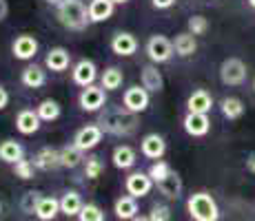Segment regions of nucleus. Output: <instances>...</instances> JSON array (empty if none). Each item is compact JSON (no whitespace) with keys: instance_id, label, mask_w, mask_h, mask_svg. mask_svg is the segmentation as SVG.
Wrapping results in <instances>:
<instances>
[{"instance_id":"obj_1","label":"nucleus","mask_w":255,"mask_h":221,"mask_svg":"<svg viewBox=\"0 0 255 221\" xmlns=\"http://www.w3.org/2000/svg\"><path fill=\"white\" fill-rule=\"evenodd\" d=\"M98 126H100L107 135L127 137V135L138 131L140 117H138V113L127 111L125 106H120V109H105V111H100Z\"/></svg>"},{"instance_id":"obj_2","label":"nucleus","mask_w":255,"mask_h":221,"mask_svg":"<svg viewBox=\"0 0 255 221\" xmlns=\"http://www.w3.org/2000/svg\"><path fill=\"white\" fill-rule=\"evenodd\" d=\"M56 18L62 27L71 29V31H82L91 24L89 4H85V0H62L56 7Z\"/></svg>"},{"instance_id":"obj_3","label":"nucleus","mask_w":255,"mask_h":221,"mask_svg":"<svg viewBox=\"0 0 255 221\" xmlns=\"http://www.w3.org/2000/svg\"><path fill=\"white\" fill-rule=\"evenodd\" d=\"M186 210L193 221H218L220 219V206L213 199V195L207 190L191 193L186 199Z\"/></svg>"},{"instance_id":"obj_4","label":"nucleus","mask_w":255,"mask_h":221,"mask_svg":"<svg viewBox=\"0 0 255 221\" xmlns=\"http://www.w3.org/2000/svg\"><path fill=\"white\" fill-rule=\"evenodd\" d=\"M144 51H146V58H149L153 65H164V62H169L171 58L175 56L173 40H169V38L162 36V33L151 36L149 40H146Z\"/></svg>"},{"instance_id":"obj_5","label":"nucleus","mask_w":255,"mask_h":221,"mask_svg":"<svg viewBox=\"0 0 255 221\" xmlns=\"http://www.w3.org/2000/svg\"><path fill=\"white\" fill-rule=\"evenodd\" d=\"M249 69L244 65V60L240 58H227V60L220 65V80L224 86H240L247 82Z\"/></svg>"},{"instance_id":"obj_6","label":"nucleus","mask_w":255,"mask_h":221,"mask_svg":"<svg viewBox=\"0 0 255 221\" xmlns=\"http://www.w3.org/2000/svg\"><path fill=\"white\" fill-rule=\"evenodd\" d=\"M107 104V91L98 84L85 86L78 95V106L85 113H100Z\"/></svg>"},{"instance_id":"obj_7","label":"nucleus","mask_w":255,"mask_h":221,"mask_svg":"<svg viewBox=\"0 0 255 221\" xmlns=\"http://www.w3.org/2000/svg\"><path fill=\"white\" fill-rule=\"evenodd\" d=\"M149 102H151V93L142 84L129 86L125 91V95H122V106L131 113H138V115L149 109Z\"/></svg>"},{"instance_id":"obj_8","label":"nucleus","mask_w":255,"mask_h":221,"mask_svg":"<svg viewBox=\"0 0 255 221\" xmlns=\"http://www.w3.org/2000/svg\"><path fill=\"white\" fill-rule=\"evenodd\" d=\"M102 135H105V131H102L98 124H87V126H82V129L76 131L73 144H76L82 153H89V150H93L102 142Z\"/></svg>"},{"instance_id":"obj_9","label":"nucleus","mask_w":255,"mask_h":221,"mask_svg":"<svg viewBox=\"0 0 255 221\" xmlns=\"http://www.w3.org/2000/svg\"><path fill=\"white\" fill-rule=\"evenodd\" d=\"M153 184L155 181L149 177V173H142V170H135V173H131L125 179L127 195H131V197H135V199L146 197V195L151 193V188H153Z\"/></svg>"},{"instance_id":"obj_10","label":"nucleus","mask_w":255,"mask_h":221,"mask_svg":"<svg viewBox=\"0 0 255 221\" xmlns=\"http://www.w3.org/2000/svg\"><path fill=\"white\" fill-rule=\"evenodd\" d=\"M38 49H40V44H38V40L31 36V33H20L11 44L13 58H16V60H22V62L33 60L36 53H38Z\"/></svg>"},{"instance_id":"obj_11","label":"nucleus","mask_w":255,"mask_h":221,"mask_svg":"<svg viewBox=\"0 0 255 221\" xmlns=\"http://www.w3.org/2000/svg\"><path fill=\"white\" fill-rule=\"evenodd\" d=\"M140 153H142V157H146V159H153V161L162 159L166 153L164 137L158 135V133H146L140 140Z\"/></svg>"},{"instance_id":"obj_12","label":"nucleus","mask_w":255,"mask_h":221,"mask_svg":"<svg viewBox=\"0 0 255 221\" xmlns=\"http://www.w3.org/2000/svg\"><path fill=\"white\" fill-rule=\"evenodd\" d=\"M182 129L186 135L191 137H204L211 131V117L207 113H189L186 111L184 120H182Z\"/></svg>"},{"instance_id":"obj_13","label":"nucleus","mask_w":255,"mask_h":221,"mask_svg":"<svg viewBox=\"0 0 255 221\" xmlns=\"http://www.w3.org/2000/svg\"><path fill=\"white\" fill-rule=\"evenodd\" d=\"M71 77H73V82H76L78 86H82V88L96 84V80H98V67H96V62L87 60V58L78 60L76 65H73V69H71Z\"/></svg>"},{"instance_id":"obj_14","label":"nucleus","mask_w":255,"mask_h":221,"mask_svg":"<svg viewBox=\"0 0 255 221\" xmlns=\"http://www.w3.org/2000/svg\"><path fill=\"white\" fill-rule=\"evenodd\" d=\"M111 51L120 58H131L138 51V38L129 31H118L111 38Z\"/></svg>"},{"instance_id":"obj_15","label":"nucleus","mask_w":255,"mask_h":221,"mask_svg":"<svg viewBox=\"0 0 255 221\" xmlns=\"http://www.w3.org/2000/svg\"><path fill=\"white\" fill-rule=\"evenodd\" d=\"M71 65V53L67 51L65 47H51L47 51V56H45V67L49 69V71H53V73H62V71H67Z\"/></svg>"},{"instance_id":"obj_16","label":"nucleus","mask_w":255,"mask_h":221,"mask_svg":"<svg viewBox=\"0 0 255 221\" xmlns=\"http://www.w3.org/2000/svg\"><path fill=\"white\" fill-rule=\"evenodd\" d=\"M40 126H42V120H40V115H38V111L22 109L16 115V131L20 133V135H33V133L40 131Z\"/></svg>"},{"instance_id":"obj_17","label":"nucleus","mask_w":255,"mask_h":221,"mask_svg":"<svg viewBox=\"0 0 255 221\" xmlns=\"http://www.w3.org/2000/svg\"><path fill=\"white\" fill-rule=\"evenodd\" d=\"M140 84L146 88L149 93H160L164 88V77H162V73H160V69L158 65H144L142 67V71H140Z\"/></svg>"},{"instance_id":"obj_18","label":"nucleus","mask_w":255,"mask_h":221,"mask_svg":"<svg viewBox=\"0 0 255 221\" xmlns=\"http://www.w3.org/2000/svg\"><path fill=\"white\" fill-rule=\"evenodd\" d=\"M211 109H213V97L207 88H195L186 100V111L189 113H207L209 115Z\"/></svg>"},{"instance_id":"obj_19","label":"nucleus","mask_w":255,"mask_h":221,"mask_svg":"<svg viewBox=\"0 0 255 221\" xmlns=\"http://www.w3.org/2000/svg\"><path fill=\"white\" fill-rule=\"evenodd\" d=\"M33 166H36L38 170H56V168H60V150L51 148V146L40 148L36 155H33Z\"/></svg>"},{"instance_id":"obj_20","label":"nucleus","mask_w":255,"mask_h":221,"mask_svg":"<svg viewBox=\"0 0 255 221\" xmlns=\"http://www.w3.org/2000/svg\"><path fill=\"white\" fill-rule=\"evenodd\" d=\"M116 11L114 0H89V20L91 24L107 22Z\"/></svg>"},{"instance_id":"obj_21","label":"nucleus","mask_w":255,"mask_h":221,"mask_svg":"<svg viewBox=\"0 0 255 221\" xmlns=\"http://www.w3.org/2000/svg\"><path fill=\"white\" fill-rule=\"evenodd\" d=\"M47 67H40V65H27L22 69V75H20V82L27 88H40L47 84Z\"/></svg>"},{"instance_id":"obj_22","label":"nucleus","mask_w":255,"mask_h":221,"mask_svg":"<svg viewBox=\"0 0 255 221\" xmlns=\"http://www.w3.org/2000/svg\"><path fill=\"white\" fill-rule=\"evenodd\" d=\"M111 161H114V166L118 170H129V168L135 166L138 155H135V150L131 148V146L120 144V146H116L114 153H111Z\"/></svg>"},{"instance_id":"obj_23","label":"nucleus","mask_w":255,"mask_h":221,"mask_svg":"<svg viewBox=\"0 0 255 221\" xmlns=\"http://www.w3.org/2000/svg\"><path fill=\"white\" fill-rule=\"evenodd\" d=\"M114 213L120 221H131L133 217H138V199L131 197V195H122L116 199Z\"/></svg>"},{"instance_id":"obj_24","label":"nucleus","mask_w":255,"mask_h":221,"mask_svg":"<svg viewBox=\"0 0 255 221\" xmlns=\"http://www.w3.org/2000/svg\"><path fill=\"white\" fill-rule=\"evenodd\" d=\"M155 186H158V190L166 199H180V195H182V177L175 173V170H171V173L166 175L162 181H158Z\"/></svg>"},{"instance_id":"obj_25","label":"nucleus","mask_w":255,"mask_h":221,"mask_svg":"<svg viewBox=\"0 0 255 221\" xmlns=\"http://www.w3.org/2000/svg\"><path fill=\"white\" fill-rule=\"evenodd\" d=\"M0 159L4 161V164H16V161L24 159V148L20 142L16 140H2L0 142Z\"/></svg>"},{"instance_id":"obj_26","label":"nucleus","mask_w":255,"mask_h":221,"mask_svg":"<svg viewBox=\"0 0 255 221\" xmlns=\"http://www.w3.org/2000/svg\"><path fill=\"white\" fill-rule=\"evenodd\" d=\"M82 199L80 195L76 193V190H65L60 197V213L65 215V217H78L82 210Z\"/></svg>"},{"instance_id":"obj_27","label":"nucleus","mask_w":255,"mask_h":221,"mask_svg":"<svg viewBox=\"0 0 255 221\" xmlns=\"http://www.w3.org/2000/svg\"><path fill=\"white\" fill-rule=\"evenodd\" d=\"M173 49H175V56H180V58L193 56V53L198 51V42H195V36H193V33H189V31L178 33V36H175V40H173Z\"/></svg>"},{"instance_id":"obj_28","label":"nucleus","mask_w":255,"mask_h":221,"mask_svg":"<svg viewBox=\"0 0 255 221\" xmlns=\"http://www.w3.org/2000/svg\"><path fill=\"white\" fill-rule=\"evenodd\" d=\"M33 215H36L40 221H53L58 215H60V199H56V197H42Z\"/></svg>"},{"instance_id":"obj_29","label":"nucleus","mask_w":255,"mask_h":221,"mask_svg":"<svg viewBox=\"0 0 255 221\" xmlns=\"http://www.w3.org/2000/svg\"><path fill=\"white\" fill-rule=\"evenodd\" d=\"M125 82V73H122L120 67H107L105 71L100 73V86L105 91H118Z\"/></svg>"},{"instance_id":"obj_30","label":"nucleus","mask_w":255,"mask_h":221,"mask_svg":"<svg viewBox=\"0 0 255 221\" xmlns=\"http://www.w3.org/2000/svg\"><path fill=\"white\" fill-rule=\"evenodd\" d=\"M85 161V153L76 144H69L60 148V168H76Z\"/></svg>"},{"instance_id":"obj_31","label":"nucleus","mask_w":255,"mask_h":221,"mask_svg":"<svg viewBox=\"0 0 255 221\" xmlns=\"http://www.w3.org/2000/svg\"><path fill=\"white\" fill-rule=\"evenodd\" d=\"M220 111H222V115L227 117V120H240V117L244 115V102L240 100V97L229 95L220 102Z\"/></svg>"},{"instance_id":"obj_32","label":"nucleus","mask_w":255,"mask_h":221,"mask_svg":"<svg viewBox=\"0 0 255 221\" xmlns=\"http://www.w3.org/2000/svg\"><path fill=\"white\" fill-rule=\"evenodd\" d=\"M36 111H38V115H40L42 122H56L58 117H60V113H62V106L58 104L56 100L47 97V100H42L40 104L36 106Z\"/></svg>"},{"instance_id":"obj_33","label":"nucleus","mask_w":255,"mask_h":221,"mask_svg":"<svg viewBox=\"0 0 255 221\" xmlns=\"http://www.w3.org/2000/svg\"><path fill=\"white\" fill-rule=\"evenodd\" d=\"M40 199H42V193H38V190H27L20 197V210L24 215H33L38 204H40Z\"/></svg>"},{"instance_id":"obj_34","label":"nucleus","mask_w":255,"mask_h":221,"mask_svg":"<svg viewBox=\"0 0 255 221\" xmlns=\"http://www.w3.org/2000/svg\"><path fill=\"white\" fill-rule=\"evenodd\" d=\"M78 221H107V217H105V210L98 204H85L80 215H78Z\"/></svg>"},{"instance_id":"obj_35","label":"nucleus","mask_w":255,"mask_h":221,"mask_svg":"<svg viewBox=\"0 0 255 221\" xmlns=\"http://www.w3.org/2000/svg\"><path fill=\"white\" fill-rule=\"evenodd\" d=\"M102 170H105V164H102V159L98 155H89L85 159V177L87 179H98V177L102 175Z\"/></svg>"},{"instance_id":"obj_36","label":"nucleus","mask_w":255,"mask_h":221,"mask_svg":"<svg viewBox=\"0 0 255 221\" xmlns=\"http://www.w3.org/2000/svg\"><path fill=\"white\" fill-rule=\"evenodd\" d=\"M171 170H173V168H171V164H169V161L158 159V161H153V164L149 166V170H146V173H149L151 179H153L155 184H158V181H162L164 177L171 173Z\"/></svg>"},{"instance_id":"obj_37","label":"nucleus","mask_w":255,"mask_h":221,"mask_svg":"<svg viewBox=\"0 0 255 221\" xmlns=\"http://www.w3.org/2000/svg\"><path fill=\"white\" fill-rule=\"evenodd\" d=\"M36 170L38 168L33 166L31 159H20V161H16V164H13V175L20 177V179H24V181L33 179V173H36Z\"/></svg>"},{"instance_id":"obj_38","label":"nucleus","mask_w":255,"mask_h":221,"mask_svg":"<svg viewBox=\"0 0 255 221\" xmlns=\"http://www.w3.org/2000/svg\"><path fill=\"white\" fill-rule=\"evenodd\" d=\"M186 29H189V33H193V36H204V33L209 31V20L204 16H200V13H195V16L189 18Z\"/></svg>"},{"instance_id":"obj_39","label":"nucleus","mask_w":255,"mask_h":221,"mask_svg":"<svg viewBox=\"0 0 255 221\" xmlns=\"http://www.w3.org/2000/svg\"><path fill=\"white\" fill-rule=\"evenodd\" d=\"M151 221H171V208L166 204H153L149 213Z\"/></svg>"},{"instance_id":"obj_40","label":"nucleus","mask_w":255,"mask_h":221,"mask_svg":"<svg viewBox=\"0 0 255 221\" xmlns=\"http://www.w3.org/2000/svg\"><path fill=\"white\" fill-rule=\"evenodd\" d=\"M173 4H175V0H151V7L160 9V11H164V9H171Z\"/></svg>"},{"instance_id":"obj_41","label":"nucleus","mask_w":255,"mask_h":221,"mask_svg":"<svg viewBox=\"0 0 255 221\" xmlns=\"http://www.w3.org/2000/svg\"><path fill=\"white\" fill-rule=\"evenodd\" d=\"M9 106V91L0 84V111H4Z\"/></svg>"},{"instance_id":"obj_42","label":"nucleus","mask_w":255,"mask_h":221,"mask_svg":"<svg viewBox=\"0 0 255 221\" xmlns=\"http://www.w3.org/2000/svg\"><path fill=\"white\" fill-rule=\"evenodd\" d=\"M7 13H9V2L7 0H0V22L7 18Z\"/></svg>"},{"instance_id":"obj_43","label":"nucleus","mask_w":255,"mask_h":221,"mask_svg":"<svg viewBox=\"0 0 255 221\" xmlns=\"http://www.w3.org/2000/svg\"><path fill=\"white\" fill-rule=\"evenodd\" d=\"M247 170H249V173H253V175H255V153L247 157Z\"/></svg>"},{"instance_id":"obj_44","label":"nucleus","mask_w":255,"mask_h":221,"mask_svg":"<svg viewBox=\"0 0 255 221\" xmlns=\"http://www.w3.org/2000/svg\"><path fill=\"white\" fill-rule=\"evenodd\" d=\"M131 221H151V219H149V217H144V215H138V217H133Z\"/></svg>"},{"instance_id":"obj_45","label":"nucleus","mask_w":255,"mask_h":221,"mask_svg":"<svg viewBox=\"0 0 255 221\" xmlns=\"http://www.w3.org/2000/svg\"><path fill=\"white\" fill-rule=\"evenodd\" d=\"M45 2H47V4H51V7H58V4H60L62 0H45Z\"/></svg>"},{"instance_id":"obj_46","label":"nucleus","mask_w":255,"mask_h":221,"mask_svg":"<svg viewBox=\"0 0 255 221\" xmlns=\"http://www.w3.org/2000/svg\"><path fill=\"white\" fill-rule=\"evenodd\" d=\"M116 4H125V2H129V0H114Z\"/></svg>"},{"instance_id":"obj_47","label":"nucleus","mask_w":255,"mask_h":221,"mask_svg":"<svg viewBox=\"0 0 255 221\" xmlns=\"http://www.w3.org/2000/svg\"><path fill=\"white\" fill-rule=\"evenodd\" d=\"M247 2H249V4H251V7H253V9H255V0H247Z\"/></svg>"},{"instance_id":"obj_48","label":"nucleus","mask_w":255,"mask_h":221,"mask_svg":"<svg viewBox=\"0 0 255 221\" xmlns=\"http://www.w3.org/2000/svg\"><path fill=\"white\" fill-rule=\"evenodd\" d=\"M0 215H2V201H0Z\"/></svg>"},{"instance_id":"obj_49","label":"nucleus","mask_w":255,"mask_h":221,"mask_svg":"<svg viewBox=\"0 0 255 221\" xmlns=\"http://www.w3.org/2000/svg\"><path fill=\"white\" fill-rule=\"evenodd\" d=\"M253 88H255V80H253Z\"/></svg>"}]
</instances>
